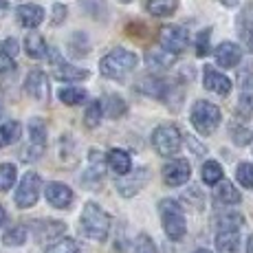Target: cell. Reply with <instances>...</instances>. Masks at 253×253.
Masks as SVG:
<instances>
[{"instance_id": "obj_1", "label": "cell", "mask_w": 253, "mask_h": 253, "mask_svg": "<svg viewBox=\"0 0 253 253\" xmlns=\"http://www.w3.org/2000/svg\"><path fill=\"white\" fill-rule=\"evenodd\" d=\"M137 55L128 48H121L117 46L110 53H106L99 62V71L104 77L108 80H117V82H124L126 77L130 75L134 69H137Z\"/></svg>"}, {"instance_id": "obj_2", "label": "cell", "mask_w": 253, "mask_h": 253, "mask_svg": "<svg viewBox=\"0 0 253 253\" xmlns=\"http://www.w3.org/2000/svg\"><path fill=\"white\" fill-rule=\"evenodd\" d=\"M80 227L86 238H90V240H95V242H104L110 231V216L99 205L88 203V205L84 207V211H82Z\"/></svg>"}, {"instance_id": "obj_3", "label": "cell", "mask_w": 253, "mask_h": 253, "mask_svg": "<svg viewBox=\"0 0 253 253\" xmlns=\"http://www.w3.org/2000/svg\"><path fill=\"white\" fill-rule=\"evenodd\" d=\"M159 211H161L163 229L168 233L169 240H181L185 236V213L183 207L172 198H165L159 203Z\"/></svg>"}, {"instance_id": "obj_4", "label": "cell", "mask_w": 253, "mask_h": 253, "mask_svg": "<svg viewBox=\"0 0 253 253\" xmlns=\"http://www.w3.org/2000/svg\"><path fill=\"white\" fill-rule=\"evenodd\" d=\"M189 117H192V126L196 128V132L203 134V137H209V134L218 128V124H220V119H222L220 108L213 106L211 101H196Z\"/></svg>"}, {"instance_id": "obj_5", "label": "cell", "mask_w": 253, "mask_h": 253, "mask_svg": "<svg viewBox=\"0 0 253 253\" xmlns=\"http://www.w3.org/2000/svg\"><path fill=\"white\" fill-rule=\"evenodd\" d=\"M181 143H183V134L178 132V128L172 124L159 126L152 132V145L161 157H174V154L181 150Z\"/></svg>"}, {"instance_id": "obj_6", "label": "cell", "mask_w": 253, "mask_h": 253, "mask_svg": "<svg viewBox=\"0 0 253 253\" xmlns=\"http://www.w3.org/2000/svg\"><path fill=\"white\" fill-rule=\"evenodd\" d=\"M40 189H42V178L36 172H27L22 176L20 185L16 189V205L20 209H29L38 203L40 198Z\"/></svg>"}, {"instance_id": "obj_7", "label": "cell", "mask_w": 253, "mask_h": 253, "mask_svg": "<svg viewBox=\"0 0 253 253\" xmlns=\"http://www.w3.org/2000/svg\"><path fill=\"white\" fill-rule=\"evenodd\" d=\"M159 44L169 55H178L189 44V33L183 27H176V24L161 27V31H159Z\"/></svg>"}, {"instance_id": "obj_8", "label": "cell", "mask_w": 253, "mask_h": 253, "mask_svg": "<svg viewBox=\"0 0 253 253\" xmlns=\"http://www.w3.org/2000/svg\"><path fill=\"white\" fill-rule=\"evenodd\" d=\"M48 60H51V66H53V75L62 82H82L88 77V71L86 69H77V66L64 62V57L60 55L57 48H48Z\"/></svg>"}, {"instance_id": "obj_9", "label": "cell", "mask_w": 253, "mask_h": 253, "mask_svg": "<svg viewBox=\"0 0 253 253\" xmlns=\"http://www.w3.org/2000/svg\"><path fill=\"white\" fill-rule=\"evenodd\" d=\"M189 176H192V165L185 159H172L169 163L163 165V181L169 187H181L189 181Z\"/></svg>"}, {"instance_id": "obj_10", "label": "cell", "mask_w": 253, "mask_h": 253, "mask_svg": "<svg viewBox=\"0 0 253 253\" xmlns=\"http://www.w3.org/2000/svg\"><path fill=\"white\" fill-rule=\"evenodd\" d=\"M145 183H148V169L139 168V169L126 174V176H121L119 181H117V192H119L121 196L130 198V196H134V194H139Z\"/></svg>"}, {"instance_id": "obj_11", "label": "cell", "mask_w": 253, "mask_h": 253, "mask_svg": "<svg viewBox=\"0 0 253 253\" xmlns=\"http://www.w3.org/2000/svg\"><path fill=\"white\" fill-rule=\"evenodd\" d=\"M24 88H27V92L36 101H48V95H51V90H48V80L42 71L29 73L27 82H24Z\"/></svg>"}, {"instance_id": "obj_12", "label": "cell", "mask_w": 253, "mask_h": 253, "mask_svg": "<svg viewBox=\"0 0 253 253\" xmlns=\"http://www.w3.org/2000/svg\"><path fill=\"white\" fill-rule=\"evenodd\" d=\"M44 194H46V201L57 209H69L73 203V189L64 183H48Z\"/></svg>"}, {"instance_id": "obj_13", "label": "cell", "mask_w": 253, "mask_h": 253, "mask_svg": "<svg viewBox=\"0 0 253 253\" xmlns=\"http://www.w3.org/2000/svg\"><path fill=\"white\" fill-rule=\"evenodd\" d=\"M203 84H205V88H207V90L216 92V95H220V97L229 95V90H231V82H229V77H225L220 71L211 69V66H207L205 73H203Z\"/></svg>"}, {"instance_id": "obj_14", "label": "cell", "mask_w": 253, "mask_h": 253, "mask_svg": "<svg viewBox=\"0 0 253 253\" xmlns=\"http://www.w3.org/2000/svg\"><path fill=\"white\" fill-rule=\"evenodd\" d=\"M242 60V48L236 42H220L216 46V62L222 69H233Z\"/></svg>"}, {"instance_id": "obj_15", "label": "cell", "mask_w": 253, "mask_h": 253, "mask_svg": "<svg viewBox=\"0 0 253 253\" xmlns=\"http://www.w3.org/2000/svg\"><path fill=\"white\" fill-rule=\"evenodd\" d=\"M238 113L242 117L253 115V73H245L240 80V97H238Z\"/></svg>"}, {"instance_id": "obj_16", "label": "cell", "mask_w": 253, "mask_h": 253, "mask_svg": "<svg viewBox=\"0 0 253 253\" xmlns=\"http://www.w3.org/2000/svg\"><path fill=\"white\" fill-rule=\"evenodd\" d=\"M137 88H139V92H143V95H148V97L165 99L169 88H172V84H168V82L161 80V77H157V75H152V77L148 75V77H143V80L139 82Z\"/></svg>"}, {"instance_id": "obj_17", "label": "cell", "mask_w": 253, "mask_h": 253, "mask_svg": "<svg viewBox=\"0 0 253 253\" xmlns=\"http://www.w3.org/2000/svg\"><path fill=\"white\" fill-rule=\"evenodd\" d=\"M18 22L27 29H38L44 20V9L40 4H20L16 11Z\"/></svg>"}, {"instance_id": "obj_18", "label": "cell", "mask_w": 253, "mask_h": 253, "mask_svg": "<svg viewBox=\"0 0 253 253\" xmlns=\"http://www.w3.org/2000/svg\"><path fill=\"white\" fill-rule=\"evenodd\" d=\"M106 163H108V168L113 169L117 176H126V174L132 172V159H130V154L126 150L113 148L108 152V157H106Z\"/></svg>"}, {"instance_id": "obj_19", "label": "cell", "mask_w": 253, "mask_h": 253, "mask_svg": "<svg viewBox=\"0 0 253 253\" xmlns=\"http://www.w3.org/2000/svg\"><path fill=\"white\" fill-rule=\"evenodd\" d=\"M104 168H106V159L99 150H90L88 152V169L84 174V185L90 183H101V176H104Z\"/></svg>"}, {"instance_id": "obj_20", "label": "cell", "mask_w": 253, "mask_h": 253, "mask_svg": "<svg viewBox=\"0 0 253 253\" xmlns=\"http://www.w3.org/2000/svg\"><path fill=\"white\" fill-rule=\"evenodd\" d=\"M36 238L40 242H51V240H55V238H60L62 233H64L66 229V225L64 222H60V220H40V222H36Z\"/></svg>"}, {"instance_id": "obj_21", "label": "cell", "mask_w": 253, "mask_h": 253, "mask_svg": "<svg viewBox=\"0 0 253 253\" xmlns=\"http://www.w3.org/2000/svg\"><path fill=\"white\" fill-rule=\"evenodd\" d=\"M16 55H18V42L13 38L0 42V73H9L16 66Z\"/></svg>"}, {"instance_id": "obj_22", "label": "cell", "mask_w": 253, "mask_h": 253, "mask_svg": "<svg viewBox=\"0 0 253 253\" xmlns=\"http://www.w3.org/2000/svg\"><path fill=\"white\" fill-rule=\"evenodd\" d=\"M24 51H27V55H29V57H33V60H40V57H44V55H46L48 46H46L44 38H42L40 33L31 31L27 38H24Z\"/></svg>"}, {"instance_id": "obj_23", "label": "cell", "mask_w": 253, "mask_h": 253, "mask_svg": "<svg viewBox=\"0 0 253 253\" xmlns=\"http://www.w3.org/2000/svg\"><path fill=\"white\" fill-rule=\"evenodd\" d=\"M216 249L218 253H238V249H240V231H218Z\"/></svg>"}, {"instance_id": "obj_24", "label": "cell", "mask_w": 253, "mask_h": 253, "mask_svg": "<svg viewBox=\"0 0 253 253\" xmlns=\"http://www.w3.org/2000/svg\"><path fill=\"white\" fill-rule=\"evenodd\" d=\"M213 196H216V203H222V205H238L240 203V192L229 181H225V178L218 183Z\"/></svg>"}, {"instance_id": "obj_25", "label": "cell", "mask_w": 253, "mask_h": 253, "mask_svg": "<svg viewBox=\"0 0 253 253\" xmlns=\"http://www.w3.org/2000/svg\"><path fill=\"white\" fill-rule=\"evenodd\" d=\"M242 225H245V216L238 211H225L220 216H216L218 231H238Z\"/></svg>"}, {"instance_id": "obj_26", "label": "cell", "mask_w": 253, "mask_h": 253, "mask_svg": "<svg viewBox=\"0 0 253 253\" xmlns=\"http://www.w3.org/2000/svg\"><path fill=\"white\" fill-rule=\"evenodd\" d=\"M20 137H22V126L18 121H4L0 126V148L13 145Z\"/></svg>"}, {"instance_id": "obj_27", "label": "cell", "mask_w": 253, "mask_h": 253, "mask_svg": "<svg viewBox=\"0 0 253 253\" xmlns=\"http://www.w3.org/2000/svg\"><path fill=\"white\" fill-rule=\"evenodd\" d=\"M145 62L150 69H169L174 64V55L165 53L163 48H154V51L145 53Z\"/></svg>"}, {"instance_id": "obj_28", "label": "cell", "mask_w": 253, "mask_h": 253, "mask_svg": "<svg viewBox=\"0 0 253 253\" xmlns=\"http://www.w3.org/2000/svg\"><path fill=\"white\" fill-rule=\"evenodd\" d=\"M29 139H31V145H36V148H46V126L42 119L29 121Z\"/></svg>"}, {"instance_id": "obj_29", "label": "cell", "mask_w": 253, "mask_h": 253, "mask_svg": "<svg viewBox=\"0 0 253 253\" xmlns=\"http://www.w3.org/2000/svg\"><path fill=\"white\" fill-rule=\"evenodd\" d=\"M178 9V0H148V11L157 18L172 16Z\"/></svg>"}, {"instance_id": "obj_30", "label": "cell", "mask_w": 253, "mask_h": 253, "mask_svg": "<svg viewBox=\"0 0 253 253\" xmlns=\"http://www.w3.org/2000/svg\"><path fill=\"white\" fill-rule=\"evenodd\" d=\"M86 90L84 88H77V86H66V88L60 90V101L66 106H77V104H84L86 101Z\"/></svg>"}, {"instance_id": "obj_31", "label": "cell", "mask_w": 253, "mask_h": 253, "mask_svg": "<svg viewBox=\"0 0 253 253\" xmlns=\"http://www.w3.org/2000/svg\"><path fill=\"white\" fill-rule=\"evenodd\" d=\"M101 115H104V104H101L99 99L90 101L88 108H86V115H84L86 128H90V130L97 128V126H99V121H101Z\"/></svg>"}, {"instance_id": "obj_32", "label": "cell", "mask_w": 253, "mask_h": 253, "mask_svg": "<svg viewBox=\"0 0 253 253\" xmlns=\"http://www.w3.org/2000/svg\"><path fill=\"white\" fill-rule=\"evenodd\" d=\"M203 181L207 185H218L222 181V168L218 161H205L203 163Z\"/></svg>"}, {"instance_id": "obj_33", "label": "cell", "mask_w": 253, "mask_h": 253, "mask_svg": "<svg viewBox=\"0 0 253 253\" xmlns=\"http://www.w3.org/2000/svg\"><path fill=\"white\" fill-rule=\"evenodd\" d=\"M106 113H108L110 119H119V117L126 115V101L117 95H108L106 97Z\"/></svg>"}, {"instance_id": "obj_34", "label": "cell", "mask_w": 253, "mask_h": 253, "mask_svg": "<svg viewBox=\"0 0 253 253\" xmlns=\"http://www.w3.org/2000/svg\"><path fill=\"white\" fill-rule=\"evenodd\" d=\"M44 253H82V251L73 238H62V240L53 242L51 247H46Z\"/></svg>"}, {"instance_id": "obj_35", "label": "cell", "mask_w": 253, "mask_h": 253, "mask_svg": "<svg viewBox=\"0 0 253 253\" xmlns=\"http://www.w3.org/2000/svg\"><path fill=\"white\" fill-rule=\"evenodd\" d=\"M16 183V165L2 163L0 165V192H7Z\"/></svg>"}, {"instance_id": "obj_36", "label": "cell", "mask_w": 253, "mask_h": 253, "mask_svg": "<svg viewBox=\"0 0 253 253\" xmlns=\"http://www.w3.org/2000/svg\"><path fill=\"white\" fill-rule=\"evenodd\" d=\"M4 245L7 247H20L24 245V240H27V227H13V229H9L7 233H4Z\"/></svg>"}, {"instance_id": "obj_37", "label": "cell", "mask_w": 253, "mask_h": 253, "mask_svg": "<svg viewBox=\"0 0 253 253\" xmlns=\"http://www.w3.org/2000/svg\"><path fill=\"white\" fill-rule=\"evenodd\" d=\"M236 178L242 187L253 189V163H240L236 169Z\"/></svg>"}, {"instance_id": "obj_38", "label": "cell", "mask_w": 253, "mask_h": 253, "mask_svg": "<svg viewBox=\"0 0 253 253\" xmlns=\"http://www.w3.org/2000/svg\"><path fill=\"white\" fill-rule=\"evenodd\" d=\"M134 253H159L154 240L148 233H139L137 240H134Z\"/></svg>"}, {"instance_id": "obj_39", "label": "cell", "mask_w": 253, "mask_h": 253, "mask_svg": "<svg viewBox=\"0 0 253 253\" xmlns=\"http://www.w3.org/2000/svg\"><path fill=\"white\" fill-rule=\"evenodd\" d=\"M209 38H211V29H205V31L198 33V38H196V55H198V57H205V55H209V53H211Z\"/></svg>"}, {"instance_id": "obj_40", "label": "cell", "mask_w": 253, "mask_h": 253, "mask_svg": "<svg viewBox=\"0 0 253 253\" xmlns=\"http://www.w3.org/2000/svg\"><path fill=\"white\" fill-rule=\"evenodd\" d=\"M80 2H82V7L90 13V16L104 18V13H106V2L104 0H80Z\"/></svg>"}, {"instance_id": "obj_41", "label": "cell", "mask_w": 253, "mask_h": 253, "mask_svg": "<svg viewBox=\"0 0 253 253\" xmlns=\"http://www.w3.org/2000/svg\"><path fill=\"white\" fill-rule=\"evenodd\" d=\"M231 137H233V143H236V145H247L253 139V132H249L245 126H240V128H238V124H233L231 126Z\"/></svg>"}, {"instance_id": "obj_42", "label": "cell", "mask_w": 253, "mask_h": 253, "mask_svg": "<svg viewBox=\"0 0 253 253\" xmlns=\"http://www.w3.org/2000/svg\"><path fill=\"white\" fill-rule=\"evenodd\" d=\"M183 198H185L187 203H192V205L196 207V209L203 207V194H201V189H198V187H189L187 192L183 194Z\"/></svg>"}, {"instance_id": "obj_43", "label": "cell", "mask_w": 253, "mask_h": 253, "mask_svg": "<svg viewBox=\"0 0 253 253\" xmlns=\"http://www.w3.org/2000/svg\"><path fill=\"white\" fill-rule=\"evenodd\" d=\"M66 18V7L64 4H53V24L64 22Z\"/></svg>"}, {"instance_id": "obj_44", "label": "cell", "mask_w": 253, "mask_h": 253, "mask_svg": "<svg viewBox=\"0 0 253 253\" xmlns=\"http://www.w3.org/2000/svg\"><path fill=\"white\" fill-rule=\"evenodd\" d=\"M7 9H9V2H7V0H0V16H2Z\"/></svg>"}, {"instance_id": "obj_45", "label": "cell", "mask_w": 253, "mask_h": 253, "mask_svg": "<svg viewBox=\"0 0 253 253\" xmlns=\"http://www.w3.org/2000/svg\"><path fill=\"white\" fill-rule=\"evenodd\" d=\"M222 4H225V7H236L238 2H240V0H220Z\"/></svg>"}, {"instance_id": "obj_46", "label": "cell", "mask_w": 253, "mask_h": 253, "mask_svg": "<svg viewBox=\"0 0 253 253\" xmlns=\"http://www.w3.org/2000/svg\"><path fill=\"white\" fill-rule=\"evenodd\" d=\"M4 220H7V213H4V207L0 205V225H4Z\"/></svg>"}, {"instance_id": "obj_47", "label": "cell", "mask_w": 253, "mask_h": 253, "mask_svg": "<svg viewBox=\"0 0 253 253\" xmlns=\"http://www.w3.org/2000/svg\"><path fill=\"white\" fill-rule=\"evenodd\" d=\"M247 253H253V236L249 238V242H247Z\"/></svg>"}, {"instance_id": "obj_48", "label": "cell", "mask_w": 253, "mask_h": 253, "mask_svg": "<svg viewBox=\"0 0 253 253\" xmlns=\"http://www.w3.org/2000/svg\"><path fill=\"white\" fill-rule=\"evenodd\" d=\"M194 253H211V251H207V249H198V251H194Z\"/></svg>"}, {"instance_id": "obj_49", "label": "cell", "mask_w": 253, "mask_h": 253, "mask_svg": "<svg viewBox=\"0 0 253 253\" xmlns=\"http://www.w3.org/2000/svg\"><path fill=\"white\" fill-rule=\"evenodd\" d=\"M0 117H2V106H0Z\"/></svg>"}, {"instance_id": "obj_50", "label": "cell", "mask_w": 253, "mask_h": 253, "mask_svg": "<svg viewBox=\"0 0 253 253\" xmlns=\"http://www.w3.org/2000/svg\"><path fill=\"white\" fill-rule=\"evenodd\" d=\"M121 2H130V0H121Z\"/></svg>"}]
</instances>
